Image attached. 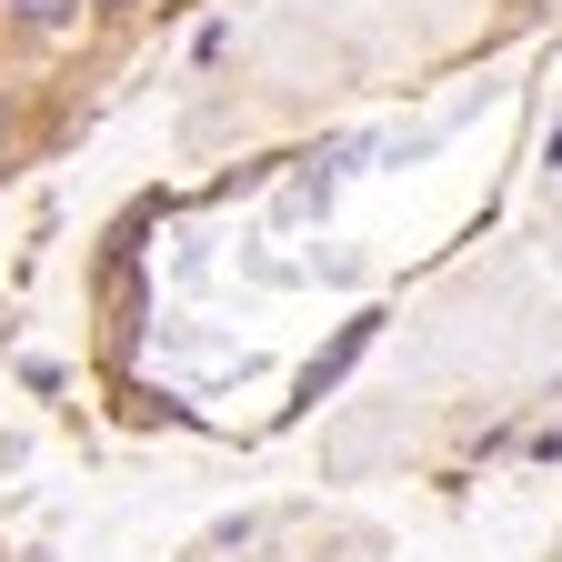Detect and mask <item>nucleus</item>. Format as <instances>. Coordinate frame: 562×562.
<instances>
[{
	"instance_id": "nucleus-1",
	"label": "nucleus",
	"mask_w": 562,
	"mask_h": 562,
	"mask_svg": "<svg viewBox=\"0 0 562 562\" xmlns=\"http://www.w3.org/2000/svg\"><path fill=\"white\" fill-rule=\"evenodd\" d=\"M372 331H382V312H351V322H341V341H331L322 362H312V372L292 382V402H322V392H331V382H341V372H351V362L372 351Z\"/></svg>"
},
{
	"instance_id": "nucleus-2",
	"label": "nucleus",
	"mask_w": 562,
	"mask_h": 562,
	"mask_svg": "<svg viewBox=\"0 0 562 562\" xmlns=\"http://www.w3.org/2000/svg\"><path fill=\"white\" fill-rule=\"evenodd\" d=\"M0 11H11V21H21V31H60V21H70V11H81V0H0Z\"/></svg>"
},
{
	"instance_id": "nucleus-3",
	"label": "nucleus",
	"mask_w": 562,
	"mask_h": 562,
	"mask_svg": "<svg viewBox=\"0 0 562 562\" xmlns=\"http://www.w3.org/2000/svg\"><path fill=\"white\" fill-rule=\"evenodd\" d=\"M0 140H11V101H0Z\"/></svg>"
},
{
	"instance_id": "nucleus-4",
	"label": "nucleus",
	"mask_w": 562,
	"mask_h": 562,
	"mask_svg": "<svg viewBox=\"0 0 562 562\" xmlns=\"http://www.w3.org/2000/svg\"><path fill=\"white\" fill-rule=\"evenodd\" d=\"M91 11H131V0H91Z\"/></svg>"
}]
</instances>
